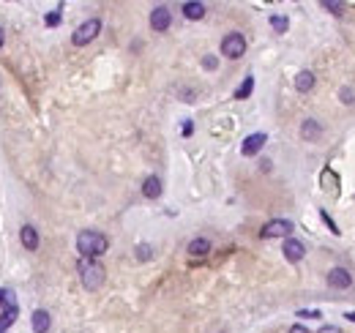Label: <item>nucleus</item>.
<instances>
[{"mask_svg": "<svg viewBox=\"0 0 355 333\" xmlns=\"http://www.w3.org/2000/svg\"><path fill=\"white\" fill-rule=\"evenodd\" d=\"M50 322H52L50 312H44V308L33 312V330H36V333H46V330H50Z\"/></svg>", "mask_w": 355, "mask_h": 333, "instance_id": "obj_13", "label": "nucleus"}, {"mask_svg": "<svg viewBox=\"0 0 355 333\" xmlns=\"http://www.w3.org/2000/svg\"><path fill=\"white\" fill-rule=\"evenodd\" d=\"M251 90H254V77H243V82H241V88L235 90V99H249L251 96Z\"/></svg>", "mask_w": 355, "mask_h": 333, "instance_id": "obj_17", "label": "nucleus"}, {"mask_svg": "<svg viewBox=\"0 0 355 333\" xmlns=\"http://www.w3.org/2000/svg\"><path fill=\"white\" fill-rule=\"evenodd\" d=\"M284 257L290 259V263H301L303 259V254H306V249H303V243L301 241H295V237H287V241H284Z\"/></svg>", "mask_w": 355, "mask_h": 333, "instance_id": "obj_9", "label": "nucleus"}, {"mask_svg": "<svg viewBox=\"0 0 355 333\" xmlns=\"http://www.w3.org/2000/svg\"><path fill=\"white\" fill-rule=\"evenodd\" d=\"M339 99H342L344 104H355V93H352V88H342V90H339Z\"/></svg>", "mask_w": 355, "mask_h": 333, "instance_id": "obj_21", "label": "nucleus"}, {"mask_svg": "<svg viewBox=\"0 0 355 333\" xmlns=\"http://www.w3.org/2000/svg\"><path fill=\"white\" fill-rule=\"evenodd\" d=\"M60 22V14L55 11V14H46V25H58Z\"/></svg>", "mask_w": 355, "mask_h": 333, "instance_id": "obj_23", "label": "nucleus"}, {"mask_svg": "<svg viewBox=\"0 0 355 333\" xmlns=\"http://www.w3.org/2000/svg\"><path fill=\"white\" fill-rule=\"evenodd\" d=\"M216 66H219L216 58H205V68H216Z\"/></svg>", "mask_w": 355, "mask_h": 333, "instance_id": "obj_24", "label": "nucleus"}, {"mask_svg": "<svg viewBox=\"0 0 355 333\" xmlns=\"http://www.w3.org/2000/svg\"><path fill=\"white\" fill-rule=\"evenodd\" d=\"M265 142H268V137L263 131H257V134H249L246 139H243V145H241V153L243 156H257L259 150L265 148Z\"/></svg>", "mask_w": 355, "mask_h": 333, "instance_id": "obj_7", "label": "nucleus"}, {"mask_svg": "<svg viewBox=\"0 0 355 333\" xmlns=\"http://www.w3.org/2000/svg\"><path fill=\"white\" fill-rule=\"evenodd\" d=\"M205 3H197V0H192V3H183V17L186 19H202L205 17Z\"/></svg>", "mask_w": 355, "mask_h": 333, "instance_id": "obj_15", "label": "nucleus"}, {"mask_svg": "<svg viewBox=\"0 0 355 333\" xmlns=\"http://www.w3.org/2000/svg\"><path fill=\"white\" fill-rule=\"evenodd\" d=\"M107 249H109L107 235L96 232V229H82V232L77 235V251H80L82 259H96L104 254Z\"/></svg>", "mask_w": 355, "mask_h": 333, "instance_id": "obj_1", "label": "nucleus"}, {"mask_svg": "<svg viewBox=\"0 0 355 333\" xmlns=\"http://www.w3.org/2000/svg\"><path fill=\"white\" fill-rule=\"evenodd\" d=\"M293 221H287V219H273V221H268V224L259 229V235L263 237H290L293 235Z\"/></svg>", "mask_w": 355, "mask_h": 333, "instance_id": "obj_5", "label": "nucleus"}, {"mask_svg": "<svg viewBox=\"0 0 355 333\" xmlns=\"http://www.w3.org/2000/svg\"><path fill=\"white\" fill-rule=\"evenodd\" d=\"M142 194H145L148 200H159L161 197V178L159 175H148L145 183H142Z\"/></svg>", "mask_w": 355, "mask_h": 333, "instance_id": "obj_11", "label": "nucleus"}, {"mask_svg": "<svg viewBox=\"0 0 355 333\" xmlns=\"http://www.w3.org/2000/svg\"><path fill=\"white\" fill-rule=\"evenodd\" d=\"M99 33H101V19H88V22H82V25L74 30L71 44H74V46H85V44H90Z\"/></svg>", "mask_w": 355, "mask_h": 333, "instance_id": "obj_4", "label": "nucleus"}, {"mask_svg": "<svg viewBox=\"0 0 355 333\" xmlns=\"http://www.w3.org/2000/svg\"><path fill=\"white\" fill-rule=\"evenodd\" d=\"M172 25V14L167 6H156V9L151 11V28L156 30V33H164Z\"/></svg>", "mask_w": 355, "mask_h": 333, "instance_id": "obj_6", "label": "nucleus"}, {"mask_svg": "<svg viewBox=\"0 0 355 333\" xmlns=\"http://www.w3.org/2000/svg\"><path fill=\"white\" fill-rule=\"evenodd\" d=\"M137 259H151V246H137Z\"/></svg>", "mask_w": 355, "mask_h": 333, "instance_id": "obj_22", "label": "nucleus"}, {"mask_svg": "<svg viewBox=\"0 0 355 333\" xmlns=\"http://www.w3.org/2000/svg\"><path fill=\"white\" fill-rule=\"evenodd\" d=\"M19 241H22V246H25L28 251H36L38 249V232H36V227H30V224H25L19 229Z\"/></svg>", "mask_w": 355, "mask_h": 333, "instance_id": "obj_12", "label": "nucleus"}, {"mask_svg": "<svg viewBox=\"0 0 355 333\" xmlns=\"http://www.w3.org/2000/svg\"><path fill=\"white\" fill-rule=\"evenodd\" d=\"M271 28L276 30V33H287L290 22H287V17H279V14H273V17H271Z\"/></svg>", "mask_w": 355, "mask_h": 333, "instance_id": "obj_19", "label": "nucleus"}, {"mask_svg": "<svg viewBox=\"0 0 355 333\" xmlns=\"http://www.w3.org/2000/svg\"><path fill=\"white\" fill-rule=\"evenodd\" d=\"M322 9H328L330 14H342L344 11V3H336V0H322Z\"/></svg>", "mask_w": 355, "mask_h": 333, "instance_id": "obj_20", "label": "nucleus"}, {"mask_svg": "<svg viewBox=\"0 0 355 333\" xmlns=\"http://www.w3.org/2000/svg\"><path fill=\"white\" fill-rule=\"evenodd\" d=\"M352 284V276L347 268H334V271L328 273V287H334V290H347Z\"/></svg>", "mask_w": 355, "mask_h": 333, "instance_id": "obj_8", "label": "nucleus"}, {"mask_svg": "<svg viewBox=\"0 0 355 333\" xmlns=\"http://www.w3.org/2000/svg\"><path fill=\"white\" fill-rule=\"evenodd\" d=\"M6 44V33H3V28H0V46Z\"/></svg>", "mask_w": 355, "mask_h": 333, "instance_id": "obj_28", "label": "nucleus"}, {"mask_svg": "<svg viewBox=\"0 0 355 333\" xmlns=\"http://www.w3.org/2000/svg\"><path fill=\"white\" fill-rule=\"evenodd\" d=\"M0 306L3 308H17L19 303H17V295H14L11 290H3L0 287Z\"/></svg>", "mask_w": 355, "mask_h": 333, "instance_id": "obj_18", "label": "nucleus"}, {"mask_svg": "<svg viewBox=\"0 0 355 333\" xmlns=\"http://www.w3.org/2000/svg\"><path fill=\"white\" fill-rule=\"evenodd\" d=\"M222 55L230 60H238L246 55V38H243V33H227L222 38Z\"/></svg>", "mask_w": 355, "mask_h": 333, "instance_id": "obj_3", "label": "nucleus"}, {"mask_svg": "<svg viewBox=\"0 0 355 333\" xmlns=\"http://www.w3.org/2000/svg\"><path fill=\"white\" fill-rule=\"evenodd\" d=\"M210 251V241L208 237H194L192 243H188V254L192 257H205Z\"/></svg>", "mask_w": 355, "mask_h": 333, "instance_id": "obj_14", "label": "nucleus"}, {"mask_svg": "<svg viewBox=\"0 0 355 333\" xmlns=\"http://www.w3.org/2000/svg\"><path fill=\"white\" fill-rule=\"evenodd\" d=\"M320 333H342V330H339V328H336V325H325V328H322Z\"/></svg>", "mask_w": 355, "mask_h": 333, "instance_id": "obj_25", "label": "nucleus"}, {"mask_svg": "<svg viewBox=\"0 0 355 333\" xmlns=\"http://www.w3.org/2000/svg\"><path fill=\"white\" fill-rule=\"evenodd\" d=\"M290 333H309V330H306L303 325H293V328H290Z\"/></svg>", "mask_w": 355, "mask_h": 333, "instance_id": "obj_27", "label": "nucleus"}, {"mask_svg": "<svg viewBox=\"0 0 355 333\" xmlns=\"http://www.w3.org/2000/svg\"><path fill=\"white\" fill-rule=\"evenodd\" d=\"M77 271H80V279H82V287L85 290H99L101 284H104V268H101V263H96V259H82L77 263Z\"/></svg>", "mask_w": 355, "mask_h": 333, "instance_id": "obj_2", "label": "nucleus"}, {"mask_svg": "<svg viewBox=\"0 0 355 333\" xmlns=\"http://www.w3.org/2000/svg\"><path fill=\"white\" fill-rule=\"evenodd\" d=\"M295 88L301 93H309L314 88V74H312V71H301V74L295 77Z\"/></svg>", "mask_w": 355, "mask_h": 333, "instance_id": "obj_16", "label": "nucleus"}, {"mask_svg": "<svg viewBox=\"0 0 355 333\" xmlns=\"http://www.w3.org/2000/svg\"><path fill=\"white\" fill-rule=\"evenodd\" d=\"M301 137H303L306 142L320 139V137H322V123H320V121H314V117L303 121V123H301Z\"/></svg>", "mask_w": 355, "mask_h": 333, "instance_id": "obj_10", "label": "nucleus"}, {"mask_svg": "<svg viewBox=\"0 0 355 333\" xmlns=\"http://www.w3.org/2000/svg\"><path fill=\"white\" fill-rule=\"evenodd\" d=\"M298 317H312V320H314V317H322L320 312H298Z\"/></svg>", "mask_w": 355, "mask_h": 333, "instance_id": "obj_26", "label": "nucleus"}, {"mask_svg": "<svg viewBox=\"0 0 355 333\" xmlns=\"http://www.w3.org/2000/svg\"><path fill=\"white\" fill-rule=\"evenodd\" d=\"M344 317H347V320H352V322H355V312H347Z\"/></svg>", "mask_w": 355, "mask_h": 333, "instance_id": "obj_29", "label": "nucleus"}]
</instances>
